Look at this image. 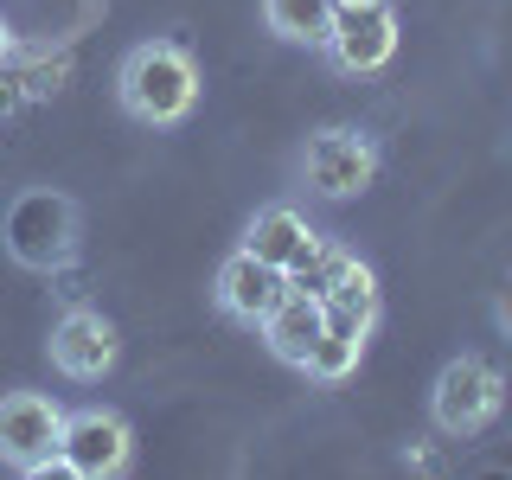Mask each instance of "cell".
I'll use <instances>...</instances> for the list:
<instances>
[{
	"label": "cell",
	"instance_id": "9c48e42d",
	"mask_svg": "<svg viewBox=\"0 0 512 480\" xmlns=\"http://www.w3.org/2000/svg\"><path fill=\"white\" fill-rule=\"evenodd\" d=\"M320 327H327V308H320L314 295H295V288H288V295L276 301V308H269L263 320H256V333H263V346L276 352L282 365H308V352H314V340H320Z\"/></svg>",
	"mask_w": 512,
	"mask_h": 480
},
{
	"label": "cell",
	"instance_id": "277c9868",
	"mask_svg": "<svg viewBox=\"0 0 512 480\" xmlns=\"http://www.w3.org/2000/svg\"><path fill=\"white\" fill-rule=\"evenodd\" d=\"M135 461V429H128L122 410L84 404L64 410V436H58V468L77 480H116Z\"/></svg>",
	"mask_w": 512,
	"mask_h": 480
},
{
	"label": "cell",
	"instance_id": "3957f363",
	"mask_svg": "<svg viewBox=\"0 0 512 480\" xmlns=\"http://www.w3.org/2000/svg\"><path fill=\"white\" fill-rule=\"evenodd\" d=\"M378 167H384L378 141L365 128H346V122L320 128V135H308V148H301V186L314 199H359L378 180Z\"/></svg>",
	"mask_w": 512,
	"mask_h": 480
},
{
	"label": "cell",
	"instance_id": "30bf717a",
	"mask_svg": "<svg viewBox=\"0 0 512 480\" xmlns=\"http://www.w3.org/2000/svg\"><path fill=\"white\" fill-rule=\"evenodd\" d=\"M314 244H320V231L308 224V212H295V205H263V212L244 224V250L263 256V263H276V269H295Z\"/></svg>",
	"mask_w": 512,
	"mask_h": 480
},
{
	"label": "cell",
	"instance_id": "5bb4252c",
	"mask_svg": "<svg viewBox=\"0 0 512 480\" xmlns=\"http://www.w3.org/2000/svg\"><path fill=\"white\" fill-rule=\"evenodd\" d=\"M346 244H327V237H320V244L308 250V256H301V263L295 269H288V288H295V295H327V288H333V276H340V263H346Z\"/></svg>",
	"mask_w": 512,
	"mask_h": 480
},
{
	"label": "cell",
	"instance_id": "8992f818",
	"mask_svg": "<svg viewBox=\"0 0 512 480\" xmlns=\"http://www.w3.org/2000/svg\"><path fill=\"white\" fill-rule=\"evenodd\" d=\"M397 7H340L333 13V32H327V64L346 77H378L384 64L397 58Z\"/></svg>",
	"mask_w": 512,
	"mask_h": 480
},
{
	"label": "cell",
	"instance_id": "2e32d148",
	"mask_svg": "<svg viewBox=\"0 0 512 480\" xmlns=\"http://www.w3.org/2000/svg\"><path fill=\"white\" fill-rule=\"evenodd\" d=\"M340 7H397V0H340Z\"/></svg>",
	"mask_w": 512,
	"mask_h": 480
},
{
	"label": "cell",
	"instance_id": "9a60e30c",
	"mask_svg": "<svg viewBox=\"0 0 512 480\" xmlns=\"http://www.w3.org/2000/svg\"><path fill=\"white\" fill-rule=\"evenodd\" d=\"M7 58H13V26L0 20V64H7Z\"/></svg>",
	"mask_w": 512,
	"mask_h": 480
},
{
	"label": "cell",
	"instance_id": "ba28073f",
	"mask_svg": "<svg viewBox=\"0 0 512 480\" xmlns=\"http://www.w3.org/2000/svg\"><path fill=\"white\" fill-rule=\"evenodd\" d=\"M116 352H122L116 320L96 314V308H71L52 327V365H58L64 378H77V384H96L109 365H116Z\"/></svg>",
	"mask_w": 512,
	"mask_h": 480
},
{
	"label": "cell",
	"instance_id": "7a4b0ae2",
	"mask_svg": "<svg viewBox=\"0 0 512 480\" xmlns=\"http://www.w3.org/2000/svg\"><path fill=\"white\" fill-rule=\"evenodd\" d=\"M500 410H506V378H500V365H487L480 352L448 359L436 372V384H429V423H436L442 436H455V442L480 436Z\"/></svg>",
	"mask_w": 512,
	"mask_h": 480
},
{
	"label": "cell",
	"instance_id": "5b68a950",
	"mask_svg": "<svg viewBox=\"0 0 512 480\" xmlns=\"http://www.w3.org/2000/svg\"><path fill=\"white\" fill-rule=\"evenodd\" d=\"M58 436H64L58 397H45V391H7L0 397V461L13 474L58 468Z\"/></svg>",
	"mask_w": 512,
	"mask_h": 480
},
{
	"label": "cell",
	"instance_id": "6da1fadb",
	"mask_svg": "<svg viewBox=\"0 0 512 480\" xmlns=\"http://www.w3.org/2000/svg\"><path fill=\"white\" fill-rule=\"evenodd\" d=\"M199 90H205L199 58H192L180 39H141V45H128V58L116 64V103L148 128L186 122L192 109H199Z\"/></svg>",
	"mask_w": 512,
	"mask_h": 480
},
{
	"label": "cell",
	"instance_id": "4fadbf2b",
	"mask_svg": "<svg viewBox=\"0 0 512 480\" xmlns=\"http://www.w3.org/2000/svg\"><path fill=\"white\" fill-rule=\"evenodd\" d=\"M365 340L372 333H359V327H346V320H327L320 327V340H314V352H308V372L314 384H346L352 372H359V359H365Z\"/></svg>",
	"mask_w": 512,
	"mask_h": 480
},
{
	"label": "cell",
	"instance_id": "52a82bcc",
	"mask_svg": "<svg viewBox=\"0 0 512 480\" xmlns=\"http://www.w3.org/2000/svg\"><path fill=\"white\" fill-rule=\"evenodd\" d=\"M288 295V269H276V263H263V256H250L244 244H237L231 256L218 263V282H212V301L231 320H244V327H256L276 301Z\"/></svg>",
	"mask_w": 512,
	"mask_h": 480
},
{
	"label": "cell",
	"instance_id": "7c38bea8",
	"mask_svg": "<svg viewBox=\"0 0 512 480\" xmlns=\"http://www.w3.org/2000/svg\"><path fill=\"white\" fill-rule=\"evenodd\" d=\"M340 0H263V26L282 45H327Z\"/></svg>",
	"mask_w": 512,
	"mask_h": 480
},
{
	"label": "cell",
	"instance_id": "8fae6325",
	"mask_svg": "<svg viewBox=\"0 0 512 480\" xmlns=\"http://www.w3.org/2000/svg\"><path fill=\"white\" fill-rule=\"evenodd\" d=\"M320 308H327V320H346V327H359V333H372L378 327V276H372V263H359V256H346L340 263V276H333V288L320 295Z\"/></svg>",
	"mask_w": 512,
	"mask_h": 480
}]
</instances>
